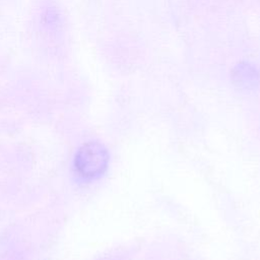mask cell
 <instances>
[{
	"label": "cell",
	"instance_id": "2",
	"mask_svg": "<svg viewBox=\"0 0 260 260\" xmlns=\"http://www.w3.org/2000/svg\"><path fill=\"white\" fill-rule=\"evenodd\" d=\"M236 80L239 81L241 84H255L258 80V72L256 67L252 66L250 63H240L239 66L236 67L235 72Z\"/></svg>",
	"mask_w": 260,
	"mask_h": 260
},
{
	"label": "cell",
	"instance_id": "1",
	"mask_svg": "<svg viewBox=\"0 0 260 260\" xmlns=\"http://www.w3.org/2000/svg\"><path fill=\"white\" fill-rule=\"evenodd\" d=\"M109 164V152L104 144L89 141L82 144L74 157V167L77 173L87 179L103 175Z\"/></svg>",
	"mask_w": 260,
	"mask_h": 260
}]
</instances>
